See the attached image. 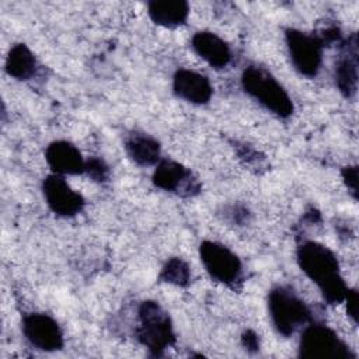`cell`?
I'll list each match as a JSON object with an SVG mask.
<instances>
[{
	"label": "cell",
	"instance_id": "9a60e30c",
	"mask_svg": "<svg viewBox=\"0 0 359 359\" xmlns=\"http://www.w3.org/2000/svg\"><path fill=\"white\" fill-rule=\"evenodd\" d=\"M150 20L164 28H177L187 22L189 4L184 0H154L147 4Z\"/></svg>",
	"mask_w": 359,
	"mask_h": 359
},
{
	"label": "cell",
	"instance_id": "52a82bcc",
	"mask_svg": "<svg viewBox=\"0 0 359 359\" xmlns=\"http://www.w3.org/2000/svg\"><path fill=\"white\" fill-rule=\"evenodd\" d=\"M285 42L294 70L304 77H316L323 65L324 43L320 36L287 28L285 31Z\"/></svg>",
	"mask_w": 359,
	"mask_h": 359
},
{
	"label": "cell",
	"instance_id": "9c48e42d",
	"mask_svg": "<svg viewBox=\"0 0 359 359\" xmlns=\"http://www.w3.org/2000/svg\"><path fill=\"white\" fill-rule=\"evenodd\" d=\"M42 194L48 208L62 217H73L79 215L86 203L83 195L73 189L63 175L53 172L43 178Z\"/></svg>",
	"mask_w": 359,
	"mask_h": 359
},
{
	"label": "cell",
	"instance_id": "8992f818",
	"mask_svg": "<svg viewBox=\"0 0 359 359\" xmlns=\"http://www.w3.org/2000/svg\"><path fill=\"white\" fill-rule=\"evenodd\" d=\"M199 257L205 271L215 282L236 287L243 280V264L229 247L205 240L199 245Z\"/></svg>",
	"mask_w": 359,
	"mask_h": 359
},
{
	"label": "cell",
	"instance_id": "e0dca14e",
	"mask_svg": "<svg viewBox=\"0 0 359 359\" xmlns=\"http://www.w3.org/2000/svg\"><path fill=\"white\" fill-rule=\"evenodd\" d=\"M4 69L15 80H29L35 76L38 63L35 55L25 43H15L6 56Z\"/></svg>",
	"mask_w": 359,
	"mask_h": 359
},
{
	"label": "cell",
	"instance_id": "6da1fadb",
	"mask_svg": "<svg viewBox=\"0 0 359 359\" xmlns=\"http://www.w3.org/2000/svg\"><path fill=\"white\" fill-rule=\"evenodd\" d=\"M296 259L302 272L316 283L327 303L344 302L349 287L341 275L335 254L327 245L313 240L303 241L296 250Z\"/></svg>",
	"mask_w": 359,
	"mask_h": 359
},
{
	"label": "cell",
	"instance_id": "7a4b0ae2",
	"mask_svg": "<svg viewBox=\"0 0 359 359\" xmlns=\"http://www.w3.org/2000/svg\"><path fill=\"white\" fill-rule=\"evenodd\" d=\"M241 86L251 98L271 114L279 118H289L293 114L294 107L289 93L264 67H245L241 74Z\"/></svg>",
	"mask_w": 359,
	"mask_h": 359
},
{
	"label": "cell",
	"instance_id": "d6986e66",
	"mask_svg": "<svg viewBox=\"0 0 359 359\" xmlns=\"http://www.w3.org/2000/svg\"><path fill=\"white\" fill-rule=\"evenodd\" d=\"M90 178L94 181H105L108 178V165L97 157H91L86 160V171H84Z\"/></svg>",
	"mask_w": 359,
	"mask_h": 359
},
{
	"label": "cell",
	"instance_id": "7402d4cb",
	"mask_svg": "<svg viewBox=\"0 0 359 359\" xmlns=\"http://www.w3.org/2000/svg\"><path fill=\"white\" fill-rule=\"evenodd\" d=\"M241 342H243V346H244L247 351H257V349L259 348L258 335H257L252 330H247V331L243 334Z\"/></svg>",
	"mask_w": 359,
	"mask_h": 359
},
{
	"label": "cell",
	"instance_id": "277c9868",
	"mask_svg": "<svg viewBox=\"0 0 359 359\" xmlns=\"http://www.w3.org/2000/svg\"><path fill=\"white\" fill-rule=\"evenodd\" d=\"M136 337L153 355H161L175 342L171 318L157 302L146 300L140 304Z\"/></svg>",
	"mask_w": 359,
	"mask_h": 359
},
{
	"label": "cell",
	"instance_id": "ba28073f",
	"mask_svg": "<svg viewBox=\"0 0 359 359\" xmlns=\"http://www.w3.org/2000/svg\"><path fill=\"white\" fill-rule=\"evenodd\" d=\"M21 330L28 344L43 352L62 349L63 331L57 321L45 313H29L22 317Z\"/></svg>",
	"mask_w": 359,
	"mask_h": 359
},
{
	"label": "cell",
	"instance_id": "5b68a950",
	"mask_svg": "<svg viewBox=\"0 0 359 359\" xmlns=\"http://www.w3.org/2000/svg\"><path fill=\"white\" fill-rule=\"evenodd\" d=\"M299 356L306 359L355 358L339 335L324 324H309L303 327L299 341Z\"/></svg>",
	"mask_w": 359,
	"mask_h": 359
},
{
	"label": "cell",
	"instance_id": "30bf717a",
	"mask_svg": "<svg viewBox=\"0 0 359 359\" xmlns=\"http://www.w3.org/2000/svg\"><path fill=\"white\" fill-rule=\"evenodd\" d=\"M153 184L167 192H175L178 195H194L198 192L199 185L192 172L175 160H160L156 164L153 172Z\"/></svg>",
	"mask_w": 359,
	"mask_h": 359
},
{
	"label": "cell",
	"instance_id": "5bb4252c",
	"mask_svg": "<svg viewBox=\"0 0 359 359\" xmlns=\"http://www.w3.org/2000/svg\"><path fill=\"white\" fill-rule=\"evenodd\" d=\"M335 86L339 93L346 97L352 98L356 94L358 88V42L356 36L353 35L352 39H348V43L344 45L342 53L339 55L335 70H334Z\"/></svg>",
	"mask_w": 359,
	"mask_h": 359
},
{
	"label": "cell",
	"instance_id": "7c38bea8",
	"mask_svg": "<svg viewBox=\"0 0 359 359\" xmlns=\"http://www.w3.org/2000/svg\"><path fill=\"white\" fill-rule=\"evenodd\" d=\"M45 161L53 174L77 175L86 171L81 151L67 140H55L45 149Z\"/></svg>",
	"mask_w": 359,
	"mask_h": 359
},
{
	"label": "cell",
	"instance_id": "ac0fdd59",
	"mask_svg": "<svg viewBox=\"0 0 359 359\" xmlns=\"http://www.w3.org/2000/svg\"><path fill=\"white\" fill-rule=\"evenodd\" d=\"M160 279L174 286H187L191 280V269L184 259L172 257L164 264Z\"/></svg>",
	"mask_w": 359,
	"mask_h": 359
},
{
	"label": "cell",
	"instance_id": "ffe728a7",
	"mask_svg": "<svg viewBox=\"0 0 359 359\" xmlns=\"http://www.w3.org/2000/svg\"><path fill=\"white\" fill-rule=\"evenodd\" d=\"M342 180H344L346 188L356 198V195H358V168H356V165L345 167L342 170Z\"/></svg>",
	"mask_w": 359,
	"mask_h": 359
},
{
	"label": "cell",
	"instance_id": "3957f363",
	"mask_svg": "<svg viewBox=\"0 0 359 359\" xmlns=\"http://www.w3.org/2000/svg\"><path fill=\"white\" fill-rule=\"evenodd\" d=\"M268 313L276 332L290 337L311 320V311L300 296L287 286H275L268 293Z\"/></svg>",
	"mask_w": 359,
	"mask_h": 359
},
{
	"label": "cell",
	"instance_id": "4fadbf2b",
	"mask_svg": "<svg viewBox=\"0 0 359 359\" xmlns=\"http://www.w3.org/2000/svg\"><path fill=\"white\" fill-rule=\"evenodd\" d=\"M194 52L215 69L226 67L231 60V49L224 39L210 31H198L191 38Z\"/></svg>",
	"mask_w": 359,
	"mask_h": 359
},
{
	"label": "cell",
	"instance_id": "44dd1931",
	"mask_svg": "<svg viewBox=\"0 0 359 359\" xmlns=\"http://www.w3.org/2000/svg\"><path fill=\"white\" fill-rule=\"evenodd\" d=\"M344 302L346 303L348 316L352 318L353 323H358V292L353 289H348Z\"/></svg>",
	"mask_w": 359,
	"mask_h": 359
},
{
	"label": "cell",
	"instance_id": "2e32d148",
	"mask_svg": "<svg viewBox=\"0 0 359 359\" xmlns=\"http://www.w3.org/2000/svg\"><path fill=\"white\" fill-rule=\"evenodd\" d=\"M125 150L128 157L137 165H156L160 158L158 142L146 133H132L125 140Z\"/></svg>",
	"mask_w": 359,
	"mask_h": 359
},
{
	"label": "cell",
	"instance_id": "8fae6325",
	"mask_svg": "<svg viewBox=\"0 0 359 359\" xmlns=\"http://www.w3.org/2000/svg\"><path fill=\"white\" fill-rule=\"evenodd\" d=\"M172 91L185 102L205 105L212 98L213 87L205 74L191 69H178L172 77Z\"/></svg>",
	"mask_w": 359,
	"mask_h": 359
}]
</instances>
